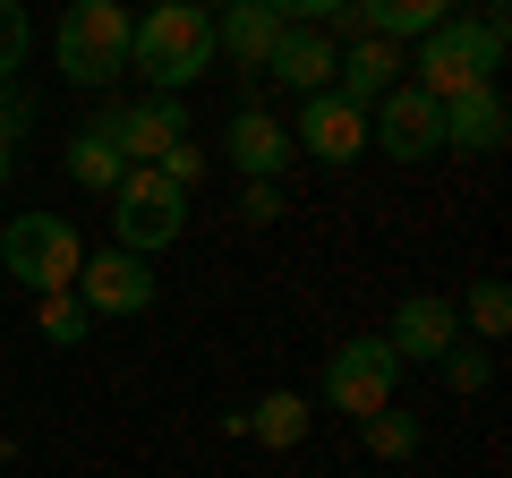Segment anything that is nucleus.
I'll return each mask as SVG.
<instances>
[{"label": "nucleus", "mask_w": 512, "mask_h": 478, "mask_svg": "<svg viewBox=\"0 0 512 478\" xmlns=\"http://www.w3.org/2000/svg\"><path fill=\"white\" fill-rule=\"evenodd\" d=\"M0 265H9V274H18L35 299H52V291H77L86 239H77V222H69V214L35 205V214H9V222H0Z\"/></svg>", "instance_id": "nucleus-3"}, {"label": "nucleus", "mask_w": 512, "mask_h": 478, "mask_svg": "<svg viewBox=\"0 0 512 478\" xmlns=\"http://www.w3.org/2000/svg\"><path fill=\"white\" fill-rule=\"evenodd\" d=\"M26 43H35V26H26V0H0V86L26 69Z\"/></svg>", "instance_id": "nucleus-24"}, {"label": "nucleus", "mask_w": 512, "mask_h": 478, "mask_svg": "<svg viewBox=\"0 0 512 478\" xmlns=\"http://www.w3.org/2000/svg\"><path fill=\"white\" fill-rule=\"evenodd\" d=\"M35 325H43V342H60V350H69V342H86V325H94V316L77 308V291H52V299H35Z\"/></svg>", "instance_id": "nucleus-22"}, {"label": "nucleus", "mask_w": 512, "mask_h": 478, "mask_svg": "<svg viewBox=\"0 0 512 478\" xmlns=\"http://www.w3.org/2000/svg\"><path fill=\"white\" fill-rule=\"evenodd\" d=\"M308 393H265V402L248 410V436L256 444H274V453H291V444H308Z\"/></svg>", "instance_id": "nucleus-19"}, {"label": "nucleus", "mask_w": 512, "mask_h": 478, "mask_svg": "<svg viewBox=\"0 0 512 478\" xmlns=\"http://www.w3.org/2000/svg\"><path fill=\"white\" fill-rule=\"evenodd\" d=\"M18 129H26V103L0 86V188H9V171H18Z\"/></svg>", "instance_id": "nucleus-26"}, {"label": "nucleus", "mask_w": 512, "mask_h": 478, "mask_svg": "<svg viewBox=\"0 0 512 478\" xmlns=\"http://www.w3.org/2000/svg\"><path fill=\"white\" fill-rule=\"evenodd\" d=\"M384 342H393L402 368H436L444 350L461 342V308H453V299H436V291H410L402 308H393V333H384Z\"/></svg>", "instance_id": "nucleus-11"}, {"label": "nucleus", "mask_w": 512, "mask_h": 478, "mask_svg": "<svg viewBox=\"0 0 512 478\" xmlns=\"http://www.w3.org/2000/svg\"><path fill=\"white\" fill-rule=\"evenodd\" d=\"M282 26H333V18H350V0H265Z\"/></svg>", "instance_id": "nucleus-25"}, {"label": "nucleus", "mask_w": 512, "mask_h": 478, "mask_svg": "<svg viewBox=\"0 0 512 478\" xmlns=\"http://www.w3.org/2000/svg\"><path fill=\"white\" fill-rule=\"evenodd\" d=\"M367 154H384V163H436L444 154V103L427 86H393L367 103Z\"/></svg>", "instance_id": "nucleus-6"}, {"label": "nucleus", "mask_w": 512, "mask_h": 478, "mask_svg": "<svg viewBox=\"0 0 512 478\" xmlns=\"http://www.w3.org/2000/svg\"><path fill=\"white\" fill-rule=\"evenodd\" d=\"M154 171H163V180H180V188H197V180H205V154H197V146L180 137V146H171V154H163Z\"/></svg>", "instance_id": "nucleus-28"}, {"label": "nucleus", "mask_w": 512, "mask_h": 478, "mask_svg": "<svg viewBox=\"0 0 512 478\" xmlns=\"http://www.w3.org/2000/svg\"><path fill=\"white\" fill-rule=\"evenodd\" d=\"M52 60L69 86H111L128 69V9L120 0H69L52 26Z\"/></svg>", "instance_id": "nucleus-5"}, {"label": "nucleus", "mask_w": 512, "mask_h": 478, "mask_svg": "<svg viewBox=\"0 0 512 478\" xmlns=\"http://www.w3.org/2000/svg\"><path fill=\"white\" fill-rule=\"evenodd\" d=\"M0 470H9V436H0Z\"/></svg>", "instance_id": "nucleus-29"}, {"label": "nucleus", "mask_w": 512, "mask_h": 478, "mask_svg": "<svg viewBox=\"0 0 512 478\" xmlns=\"http://www.w3.org/2000/svg\"><path fill=\"white\" fill-rule=\"evenodd\" d=\"M197 9H231V0H197Z\"/></svg>", "instance_id": "nucleus-30"}, {"label": "nucleus", "mask_w": 512, "mask_h": 478, "mask_svg": "<svg viewBox=\"0 0 512 478\" xmlns=\"http://www.w3.org/2000/svg\"><path fill=\"white\" fill-rule=\"evenodd\" d=\"M291 154H308V163H325V171L359 163V154H367V111H359V103H342L333 86H325V94H299Z\"/></svg>", "instance_id": "nucleus-8"}, {"label": "nucleus", "mask_w": 512, "mask_h": 478, "mask_svg": "<svg viewBox=\"0 0 512 478\" xmlns=\"http://www.w3.org/2000/svg\"><path fill=\"white\" fill-rule=\"evenodd\" d=\"M120 171H128V163H120V146H111V129H103V120H86V129L69 137V180L111 197V188H120Z\"/></svg>", "instance_id": "nucleus-18"}, {"label": "nucleus", "mask_w": 512, "mask_h": 478, "mask_svg": "<svg viewBox=\"0 0 512 478\" xmlns=\"http://www.w3.org/2000/svg\"><path fill=\"white\" fill-rule=\"evenodd\" d=\"M222 154H231L239 180H282V163H291V129H282L274 111H231V137H222Z\"/></svg>", "instance_id": "nucleus-12"}, {"label": "nucleus", "mask_w": 512, "mask_h": 478, "mask_svg": "<svg viewBox=\"0 0 512 478\" xmlns=\"http://www.w3.org/2000/svg\"><path fill=\"white\" fill-rule=\"evenodd\" d=\"M436 376H444V385H453V393H487L495 359H487V350H478V342H453V350H444V359H436Z\"/></svg>", "instance_id": "nucleus-23"}, {"label": "nucleus", "mask_w": 512, "mask_h": 478, "mask_svg": "<svg viewBox=\"0 0 512 478\" xmlns=\"http://www.w3.org/2000/svg\"><path fill=\"white\" fill-rule=\"evenodd\" d=\"M402 86V43H384V35H367V43H350L342 60H333V94L342 103H376V94H393Z\"/></svg>", "instance_id": "nucleus-15"}, {"label": "nucleus", "mask_w": 512, "mask_h": 478, "mask_svg": "<svg viewBox=\"0 0 512 478\" xmlns=\"http://www.w3.org/2000/svg\"><path fill=\"white\" fill-rule=\"evenodd\" d=\"M180 231H188V188L163 180L154 163H128L120 188H111V248H128V257H163Z\"/></svg>", "instance_id": "nucleus-4"}, {"label": "nucleus", "mask_w": 512, "mask_h": 478, "mask_svg": "<svg viewBox=\"0 0 512 478\" xmlns=\"http://www.w3.org/2000/svg\"><path fill=\"white\" fill-rule=\"evenodd\" d=\"M393 385H402V359H393L384 333H359V342H342V350L325 359V402L350 410V419L384 410V402H393Z\"/></svg>", "instance_id": "nucleus-7"}, {"label": "nucleus", "mask_w": 512, "mask_h": 478, "mask_svg": "<svg viewBox=\"0 0 512 478\" xmlns=\"http://www.w3.org/2000/svg\"><path fill=\"white\" fill-rule=\"evenodd\" d=\"M154 257H128V248H103V257L77 265V308L86 316H146L154 308Z\"/></svg>", "instance_id": "nucleus-9"}, {"label": "nucleus", "mask_w": 512, "mask_h": 478, "mask_svg": "<svg viewBox=\"0 0 512 478\" xmlns=\"http://www.w3.org/2000/svg\"><path fill=\"white\" fill-rule=\"evenodd\" d=\"M495 69H504V18H444V26L419 35V77L410 86L453 103L470 86H495Z\"/></svg>", "instance_id": "nucleus-2"}, {"label": "nucleus", "mask_w": 512, "mask_h": 478, "mask_svg": "<svg viewBox=\"0 0 512 478\" xmlns=\"http://www.w3.org/2000/svg\"><path fill=\"white\" fill-rule=\"evenodd\" d=\"M214 60H222L214 9H197V0H154L146 18H128V69L154 94H188Z\"/></svg>", "instance_id": "nucleus-1"}, {"label": "nucleus", "mask_w": 512, "mask_h": 478, "mask_svg": "<svg viewBox=\"0 0 512 478\" xmlns=\"http://www.w3.org/2000/svg\"><path fill=\"white\" fill-rule=\"evenodd\" d=\"M350 18H359L367 35H384V43H419L427 26L453 18V0H350Z\"/></svg>", "instance_id": "nucleus-17"}, {"label": "nucleus", "mask_w": 512, "mask_h": 478, "mask_svg": "<svg viewBox=\"0 0 512 478\" xmlns=\"http://www.w3.org/2000/svg\"><path fill=\"white\" fill-rule=\"evenodd\" d=\"M461 325H470L478 342H504V333H512V291H504V282H478V291L461 299Z\"/></svg>", "instance_id": "nucleus-21"}, {"label": "nucleus", "mask_w": 512, "mask_h": 478, "mask_svg": "<svg viewBox=\"0 0 512 478\" xmlns=\"http://www.w3.org/2000/svg\"><path fill=\"white\" fill-rule=\"evenodd\" d=\"M214 43L239 60V69H265V60H274V43H282V18L265 9V0H231V9L214 18Z\"/></svg>", "instance_id": "nucleus-16"}, {"label": "nucleus", "mask_w": 512, "mask_h": 478, "mask_svg": "<svg viewBox=\"0 0 512 478\" xmlns=\"http://www.w3.org/2000/svg\"><path fill=\"white\" fill-rule=\"evenodd\" d=\"M282 205H291V197H282L274 180H248V197H239V214H248V222H282Z\"/></svg>", "instance_id": "nucleus-27"}, {"label": "nucleus", "mask_w": 512, "mask_h": 478, "mask_svg": "<svg viewBox=\"0 0 512 478\" xmlns=\"http://www.w3.org/2000/svg\"><path fill=\"white\" fill-rule=\"evenodd\" d=\"M333 60H342V43H333L325 26H282L265 77H282L291 94H325V86H333Z\"/></svg>", "instance_id": "nucleus-13"}, {"label": "nucleus", "mask_w": 512, "mask_h": 478, "mask_svg": "<svg viewBox=\"0 0 512 478\" xmlns=\"http://www.w3.org/2000/svg\"><path fill=\"white\" fill-rule=\"evenodd\" d=\"M359 436H367V453H376V461H410V453H419V419H410L402 402L367 410V419H359Z\"/></svg>", "instance_id": "nucleus-20"}, {"label": "nucleus", "mask_w": 512, "mask_h": 478, "mask_svg": "<svg viewBox=\"0 0 512 478\" xmlns=\"http://www.w3.org/2000/svg\"><path fill=\"white\" fill-rule=\"evenodd\" d=\"M504 137H512V111H504L495 86H470V94L444 103V146H453V154H495Z\"/></svg>", "instance_id": "nucleus-14"}, {"label": "nucleus", "mask_w": 512, "mask_h": 478, "mask_svg": "<svg viewBox=\"0 0 512 478\" xmlns=\"http://www.w3.org/2000/svg\"><path fill=\"white\" fill-rule=\"evenodd\" d=\"M103 129H111V146H120V163H163L188 137V111H180V94H146V103L103 111Z\"/></svg>", "instance_id": "nucleus-10"}]
</instances>
